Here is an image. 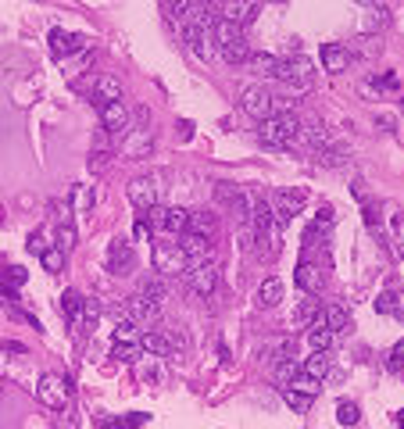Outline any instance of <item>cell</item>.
Segmentation results:
<instances>
[{
    "label": "cell",
    "mask_w": 404,
    "mask_h": 429,
    "mask_svg": "<svg viewBox=\"0 0 404 429\" xmlns=\"http://www.w3.org/2000/svg\"><path fill=\"white\" fill-rule=\"evenodd\" d=\"M322 315V308H318V301H304V304H297V311H293V329H308L315 319Z\"/></svg>",
    "instance_id": "d6a6232c"
},
{
    "label": "cell",
    "mask_w": 404,
    "mask_h": 429,
    "mask_svg": "<svg viewBox=\"0 0 404 429\" xmlns=\"http://www.w3.org/2000/svg\"><path fill=\"white\" fill-rule=\"evenodd\" d=\"M186 233H197V237H208V240H215V233H218V214H215L211 207H197V211H190Z\"/></svg>",
    "instance_id": "5bb4252c"
},
{
    "label": "cell",
    "mask_w": 404,
    "mask_h": 429,
    "mask_svg": "<svg viewBox=\"0 0 404 429\" xmlns=\"http://www.w3.org/2000/svg\"><path fill=\"white\" fill-rule=\"evenodd\" d=\"M243 111H247L251 118L265 122V118L276 115V97H272L265 86H251V90H243Z\"/></svg>",
    "instance_id": "30bf717a"
},
{
    "label": "cell",
    "mask_w": 404,
    "mask_h": 429,
    "mask_svg": "<svg viewBox=\"0 0 404 429\" xmlns=\"http://www.w3.org/2000/svg\"><path fill=\"white\" fill-rule=\"evenodd\" d=\"M361 4H372V0H361Z\"/></svg>",
    "instance_id": "6125c7cd"
},
{
    "label": "cell",
    "mask_w": 404,
    "mask_h": 429,
    "mask_svg": "<svg viewBox=\"0 0 404 429\" xmlns=\"http://www.w3.org/2000/svg\"><path fill=\"white\" fill-rule=\"evenodd\" d=\"M397 425H400V429H404V411H400V415H397Z\"/></svg>",
    "instance_id": "91938a15"
},
{
    "label": "cell",
    "mask_w": 404,
    "mask_h": 429,
    "mask_svg": "<svg viewBox=\"0 0 404 429\" xmlns=\"http://www.w3.org/2000/svg\"><path fill=\"white\" fill-rule=\"evenodd\" d=\"M44 251H47L44 237H29V254H44Z\"/></svg>",
    "instance_id": "11a10c76"
},
{
    "label": "cell",
    "mask_w": 404,
    "mask_h": 429,
    "mask_svg": "<svg viewBox=\"0 0 404 429\" xmlns=\"http://www.w3.org/2000/svg\"><path fill=\"white\" fill-rule=\"evenodd\" d=\"M336 418H340V425H358L361 411H358L354 400H340V404H336Z\"/></svg>",
    "instance_id": "ab89813d"
},
{
    "label": "cell",
    "mask_w": 404,
    "mask_h": 429,
    "mask_svg": "<svg viewBox=\"0 0 404 429\" xmlns=\"http://www.w3.org/2000/svg\"><path fill=\"white\" fill-rule=\"evenodd\" d=\"M83 47H86V40H83V36H76V33H65V29H51V51H54L58 58L79 54Z\"/></svg>",
    "instance_id": "ac0fdd59"
},
{
    "label": "cell",
    "mask_w": 404,
    "mask_h": 429,
    "mask_svg": "<svg viewBox=\"0 0 404 429\" xmlns=\"http://www.w3.org/2000/svg\"><path fill=\"white\" fill-rule=\"evenodd\" d=\"M350 51H347V43H325L322 47V65H325V72H347L350 68Z\"/></svg>",
    "instance_id": "d6986e66"
},
{
    "label": "cell",
    "mask_w": 404,
    "mask_h": 429,
    "mask_svg": "<svg viewBox=\"0 0 404 429\" xmlns=\"http://www.w3.org/2000/svg\"><path fill=\"white\" fill-rule=\"evenodd\" d=\"M276 361H293V340H286V343L276 347Z\"/></svg>",
    "instance_id": "f5cc1de1"
},
{
    "label": "cell",
    "mask_w": 404,
    "mask_h": 429,
    "mask_svg": "<svg viewBox=\"0 0 404 429\" xmlns=\"http://www.w3.org/2000/svg\"><path fill=\"white\" fill-rule=\"evenodd\" d=\"M143 418H147L143 411H129V415L122 418V425H126V429H136V425H143Z\"/></svg>",
    "instance_id": "db71d44e"
},
{
    "label": "cell",
    "mask_w": 404,
    "mask_h": 429,
    "mask_svg": "<svg viewBox=\"0 0 404 429\" xmlns=\"http://www.w3.org/2000/svg\"><path fill=\"white\" fill-rule=\"evenodd\" d=\"M329 361H333V358H329V351H311V358H308V361L301 365V372L322 383V379L329 376Z\"/></svg>",
    "instance_id": "83f0119b"
},
{
    "label": "cell",
    "mask_w": 404,
    "mask_h": 429,
    "mask_svg": "<svg viewBox=\"0 0 404 429\" xmlns=\"http://www.w3.org/2000/svg\"><path fill=\"white\" fill-rule=\"evenodd\" d=\"M393 315H397V319H404V308H397V311H393Z\"/></svg>",
    "instance_id": "94428289"
},
{
    "label": "cell",
    "mask_w": 404,
    "mask_h": 429,
    "mask_svg": "<svg viewBox=\"0 0 404 429\" xmlns=\"http://www.w3.org/2000/svg\"><path fill=\"white\" fill-rule=\"evenodd\" d=\"M308 204V193L304 190H276L272 193V211H276V222L286 226L293 214H301Z\"/></svg>",
    "instance_id": "52a82bcc"
},
{
    "label": "cell",
    "mask_w": 404,
    "mask_h": 429,
    "mask_svg": "<svg viewBox=\"0 0 404 429\" xmlns=\"http://www.w3.org/2000/svg\"><path fill=\"white\" fill-rule=\"evenodd\" d=\"M140 343H143V351L154 354V358H168V354H172V343H168V333H165V329H143V333H140Z\"/></svg>",
    "instance_id": "603a6c76"
},
{
    "label": "cell",
    "mask_w": 404,
    "mask_h": 429,
    "mask_svg": "<svg viewBox=\"0 0 404 429\" xmlns=\"http://www.w3.org/2000/svg\"><path fill=\"white\" fill-rule=\"evenodd\" d=\"M151 143H154L151 129H129V133L122 136V154H126L129 161H136V157H143V154L151 150Z\"/></svg>",
    "instance_id": "e0dca14e"
},
{
    "label": "cell",
    "mask_w": 404,
    "mask_h": 429,
    "mask_svg": "<svg viewBox=\"0 0 404 429\" xmlns=\"http://www.w3.org/2000/svg\"><path fill=\"white\" fill-rule=\"evenodd\" d=\"M322 322H325V329L340 333V329H347V311H343L340 304H329V308L322 311Z\"/></svg>",
    "instance_id": "74e56055"
},
{
    "label": "cell",
    "mask_w": 404,
    "mask_h": 429,
    "mask_svg": "<svg viewBox=\"0 0 404 429\" xmlns=\"http://www.w3.org/2000/svg\"><path fill=\"white\" fill-rule=\"evenodd\" d=\"M143 219L151 222V229H161V233H168V237H183V233H186V222H190V211L158 204V207L143 211Z\"/></svg>",
    "instance_id": "5b68a950"
},
{
    "label": "cell",
    "mask_w": 404,
    "mask_h": 429,
    "mask_svg": "<svg viewBox=\"0 0 404 429\" xmlns=\"http://www.w3.org/2000/svg\"><path fill=\"white\" fill-rule=\"evenodd\" d=\"M251 65L258 68L261 79H279V68H283V61L272 58V54H258V58H251Z\"/></svg>",
    "instance_id": "836d02e7"
},
{
    "label": "cell",
    "mask_w": 404,
    "mask_h": 429,
    "mask_svg": "<svg viewBox=\"0 0 404 429\" xmlns=\"http://www.w3.org/2000/svg\"><path fill=\"white\" fill-rule=\"evenodd\" d=\"M297 372H301V368H297L293 361H276V383H279V390H283V386H290Z\"/></svg>",
    "instance_id": "ee69618b"
},
{
    "label": "cell",
    "mask_w": 404,
    "mask_h": 429,
    "mask_svg": "<svg viewBox=\"0 0 404 429\" xmlns=\"http://www.w3.org/2000/svg\"><path fill=\"white\" fill-rule=\"evenodd\" d=\"M0 351H8V354H26V347H22V343H15V340H8V343H0Z\"/></svg>",
    "instance_id": "6f0895ef"
},
{
    "label": "cell",
    "mask_w": 404,
    "mask_h": 429,
    "mask_svg": "<svg viewBox=\"0 0 404 429\" xmlns=\"http://www.w3.org/2000/svg\"><path fill=\"white\" fill-rule=\"evenodd\" d=\"M140 326H133V322H126V319H118L115 322V340H140Z\"/></svg>",
    "instance_id": "bcb514c9"
},
{
    "label": "cell",
    "mask_w": 404,
    "mask_h": 429,
    "mask_svg": "<svg viewBox=\"0 0 404 429\" xmlns=\"http://www.w3.org/2000/svg\"><path fill=\"white\" fill-rule=\"evenodd\" d=\"M158 315H161V304L147 301L143 294H136V297H126V301L115 308V322H118V319H126V322H133V326H140V329H151Z\"/></svg>",
    "instance_id": "3957f363"
},
{
    "label": "cell",
    "mask_w": 404,
    "mask_h": 429,
    "mask_svg": "<svg viewBox=\"0 0 404 429\" xmlns=\"http://www.w3.org/2000/svg\"><path fill=\"white\" fill-rule=\"evenodd\" d=\"M111 354H115L118 361H126V365H136L147 351H143V343H140V340H115Z\"/></svg>",
    "instance_id": "f546056e"
},
{
    "label": "cell",
    "mask_w": 404,
    "mask_h": 429,
    "mask_svg": "<svg viewBox=\"0 0 404 429\" xmlns=\"http://www.w3.org/2000/svg\"><path fill=\"white\" fill-rule=\"evenodd\" d=\"M69 379H61V376H54V372H47V376H40V386H36V397L47 404V408H65L69 404Z\"/></svg>",
    "instance_id": "9c48e42d"
},
{
    "label": "cell",
    "mask_w": 404,
    "mask_h": 429,
    "mask_svg": "<svg viewBox=\"0 0 404 429\" xmlns=\"http://www.w3.org/2000/svg\"><path fill=\"white\" fill-rule=\"evenodd\" d=\"M129 200H133L136 211H151V207H158V186H154V179H147V175L133 179V182H129Z\"/></svg>",
    "instance_id": "7c38bea8"
},
{
    "label": "cell",
    "mask_w": 404,
    "mask_h": 429,
    "mask_svg": "<svg viewBox=\"0 0 404 429\" xmlns=\"http://www.w3.org/2000/svg\"><path fill=\"white\" fill-rule=\"evenodd\" d=\"M186 19H190V26H197V29H208V33H215V26H218V19H222V15H218V11H215L211 4H193Z\"/></svg>",
    "instance_id": "484cf974"
},
{
    "label": "cell",
    "mask_w": 404,
    "mask_h": 429,
    "mask_svg": "<svg viewBox=\"0 0 404 429\" xmlns=\"http://www.w3.org/2000/svg\"><path fill=\"white\" fill-rule=\"evenodd\" d=\"M375 311H397V297H393V294L375 297Z\"/></svg>",
    "instance_id": "816d5d0a"
},
{
    "label": "cell",
    "mask_w": 404,
    "mask_h": 429,
    "mask_svg": "<svg viewBox=\"0 0 404 429\" xmlns=\"http://www.w3.org/2000/svg\"><path fill=\"white\" fill-rule=\"evenodd\" d=\"M283 400H286L297 415H308V411H311V404H315V397H311V393H301V390H290V386H283Z\"/></svg>",
    "instance_id": "e575fe53"
},
{
    "label": "cell",
    "mask_w": 404,
    "mask_h": 429,
    "mask_svg": "<svg viewBox=\"0 0 404 429\" xmlns=\"http://www.w3.org/2000/svg\"><path fill=\"white\" fill-rule=\"evenodd\" d=\"M283 301V279H265L261 286H258V308H276Z\"/></svg>",
    "instance_id": "f1b7e54d"
},
{
    "label": "cell",
    "mask_w": 404,
    "mask_h": 429,
    "mask_svg": "<svg viewBox=\"0 0 404 429\" xmlns=\"http://www.w3.org/2000/svg\"><path fill=\"white\" fill-rule=\"evenodd\" d=\"M136 376H140L143 383H158V386H161V383H165V365H161L154 354H151L147 361L140 358V361H136Z\"/></svg>",
    "instance_id": "1f68e13d"
},
{
    "label": "cell",
    "mask_w": 404,
    "mask_h": 429,
    "mask_svg": "<svg viewBox=\"0 0 404 429\" xmlns=\"http://www.w3.org/2000/svg\"><path fill=\"white\" fill-rule=\"evenodd\" d=\"M94 93H97L101 104H108V100H122V83H118V76H101L97 86H94Z\"/></svg>",
    "instance_id": "4dcf8cb0"
},
{
    "label": "cell",
    "mask_w": 404,
    "mask_h": 429,
    "mask_svg": "<svg viewBox=\"0 0 404 429\" xmlns=\"http://www.w3.org/2000/svg\"><path fill=\"white\" fill-rule=\"evenodd\" d=\"M140 294H143L147 301H154V304H165V301H168V279L154 272V276H147V279L140 283Z\"/></svg>",
    "instance_id": "4316f807"
},
{
    "label": "cell",
    "mask_w": 404,
    "mask_h": 429,
    "mask_svg": "<svg viewBox=\"0 0 404 429\" xmlns=\"http://www.w3.org/2000/svg\"><path fill=\"white\" fill-rule=\"evenodd\" d=\"M151 258H154V272L165 276V279H176V276L190 272V258H186L183 244H176V240H158Z\"/></svg>",
    "instance_id": "7a4b0ae2"
},
{
    "label": "cell",
    "mask_w": 404,
    "mask_h": 429,
    "mask_svg": "<svg viewBox=\"0 0 404 429\" xmlns=\"http://www.w3.org/2000/svg\"><path fill=\"white\" fill-rule=\"evenodd\" d=\"M279 83H283L290 93H304V90H311V83H315V65H311V58L297 54V58L283 61V68H279Z\"/></svg>",
    "instance_id": "277c9868"
},
{
    "label": "cell",
    "mask_w": 404,
    "mask_h": 429,
    "mask_svg": "<svg viewBox=\"0 0 404 429\" xmlns=\"http://www.w3.org/2000/svg\"><path fill=\"white\" fill-rule=\"evenodd\" d=\"M86 308H90V301H86L79 290H65V294H61V311H65V319H69L72 326H79V322L86 319Z\"/></svg>",
    "instance_id": "7402d4cb"
},
{
    "label": "cell",
    "mask_w": 404,
    "mask_h": 429,
    "mask_svg": "<svg viewBox=\"0 0 404 429\" xmlns=\"http://www.w3.org/2000/svg\"><path fill=\"white\" fill-rule=\"evenodd\" d=\"M54 247H61L65 254L76 247V226H72V222H61V226H58V244H54Z\"/></svg>",
    "instance_id": "b9f144b4"
},
{
    "label": "cell",
    "mask_w": 404,
    "mask_h": 429,
    "mask_svg": "<svg viewBox=\"0 0 404 429\" xmlns=\"http://www.w3.org/2000/svg\"><path fill=\"white\" fill-rule=\"evenodd\" d=\"M40 262H44L47 272H61V265H65V251H61V247H47V251L40 254Z\"/></svg>",
    "instance_id": "60d3db41"
},
{
    "label": "cell",
    "mask_w": 404,
    "mask_h": 429,
    "mask_svg": "<svg viewBox=\"0 0 404 429\" xmlns=\"http://www.w3.org/2000/svg\"><path fill=\"white\" fill-rule=\"evenodd\" d=\"M208 29H197V26H186V33H183V40L190 43V51H193V58H201V61H208L211 58V43H208Z\"/></svg>",
    "instance_id": "d4e9b609"
},
{
    "label": "cell",
    "mask_w": 404,
    "mask_h": 429,
    "mask_svg": "<svg viewBox=\"0 0 404 429\" xmlns=\"http://www.w3.org/2000/svg\"><path fill=\"white\" fill-rule=\"evenodd\" d=\"M165 333H168L172 354H186V351H190V333H186V326H172V329H165Z\"/></svg>",
    "instance_id": "f35d334b"
},
{
    "label": "cell",
    "mask_w": 404,
    "mask_h": 429,
    "mask_svg": "<svg viewBox=\"0 0 404 429\" xmlns=\"http://www.w3.org/2000/svg\"><path fill=\"white\" fill-rule=\"evenodd\" d=\"M186 283L197 297H211L215 286H218V265L215 262H201V265H190L186 272Z\"/></svg>",
    "instance_id": "ba28073f"
},
{
    "label": "cell",
    "mask_w": 404,
    "mask_h": 429,
    "mask_svg": "<svg viewBox=\"0 0 404 429\" xmlns=\"http://www.w3.org/2000/svg\"><path fill=\"white\" fill-rule=\"evenodd\" d=\"M254 200H258V197H254V193H247V190H240V193H236V197L229 200V214H233V222H236V226H243V229L251 226V214H254Z\"/></svg>",
    "instance_id": "ffe728a7"
},
{
    "label": "cell",
    "mask_w": 404,
    "mask_h": 429,
    "mask_svg": "<svg viewBox=\"0 0 404 429\" xmlns=\"http://www.w3.org/2000/svg\"><path fill=\"white\" fill-rule=\"evenodd\" d=\"M222 58H226L229 65H243V61H251V51H247V40L240 36L236 43H229V47H222Z\"/></svg>",
    "instance_id": "8d00e7d4"
},
{
    "label": "cell",
    "mask_w": 404,
    "mask_h": 429,
    "mask_svg": "<svg viewBox=\"0 0 404 429\" xmlns=\"http://www.w3.org/2000/svg\"><path fill=\"white\" fill-rule=\"evenodd\" d=\"M315 161L325 165V168H336V165H343V150H336V147H322V150L315 154Z\"/></svg>",
    "instance_id": "f6af8a7d"
},
{
    "label": "cell",
    "mask_w": 404,
    "mask_h": 429,
    "mask_svg": "<svg viewBox=\"0 0 404 429\" xmlns=\"http://www.w3.org/2000/svg\"><path fill=\"white\" fill-rule=\"evenodd\" d=\"M108 165H111V150H97V154L90 157V168H94V172H104Z\"/></svg>",
    "instance_id": "681fc988"
},
{
    "label": "cell",
    "mask_w": 404,
    "mask_h": 429,
    "mask_svg": "<svg viewBox=\"0 0 404 429\" xmlns=\"http://www.w3.org/2000/svg\"><path fill=\"white\" fill-rule=\"evenodd\" d=\"M179 244H183V251H186L190 265H201V262H215V244H211L208 237H197V233H183V237H179Z\"/></svg>",
    "instance_id": "4fadbf2b"
},
{
    "label": "cell",
    "mask_w": 404,
    "mask_h": 429,
    "mask_svg": "<svg viewBox=\"0 0 404 429\" xmlns=\"http://www.w3.org/2000/svg\"><path fill=\"white\" fill-rule=\"evenodd\" d=\"M258 15V0H226V8H222V19L233 22V26H251V19Z\"/></svg>",
    "instance_id": "2e32d148"
},
{
    "label": "cell",
    "mask_w": 404,
    "mask_h": 429,
    "mask_svg": "<svg viewBox=\"0 0 404 429\" xmlns=\"http://www.w3.org/2000/svg\"><path fill=\"white\" fill-rule=\"evenodd\" d=\"M101 122H104L108 136L122 140L133 129V111H129L126 100H108V104H101Z\"/></svg>",
    "instance_id": "8992f818"
},
{
    "label": "cell",
    "mask_w": 404,
    "mask_h": 429,
    "mask_svg": "<svg viewBox=\"0 0 404 429\" xmlns=\"http://www.w3.org/2000/svg\"><path fill=\"white\" fill-rule=\"evenodd\" d=\"M243 33H240V26H233V22H226V19H218V26H215V43H218V51L222 47H229V43H236Z\"/></svg>",
    "instance_id": "d590c367"
},
{
    "label": "cell",
    "mask_w": 404,
    "mask_h": 429,
    "mask_svg": "<svg viewBox=\"0 0 404 429\" xmlns=\"http://www.w3.org/2000/svg\"><path fill=\"white\" fill-rule=\"evenodd\" d=\"M390 358H393V365H404V340H397V343H393Z\"/></svg>",
    "instance_id": "9f6ffc18"
},
{
    "label": "cell",
    "mask_w": 404,
    "mask_h": 429,
    "mask_svg": "<svg viewBox=\"0 0 404 429\" xmlns=\"http://www.w3.org/2000/svg\"><path fill=\"white\" fill-rule=\"evenodd\" d=\"M29 276H26V269H19V265H11L8 272H4V294H15L22 283H26Z\"/></svg>",
    "instance_id": "7bdbcfd3"
},
{
    "label": "cell",
    "mask_w": 404,
    "mask_h": 429,
    "mask_svg": "<svg viewBox=\"0 0 404 429\" xmlns=\"http://www.w3.org/2000/svg\"><path fill=\"white\" fill-rule=\"evenodd\" d=\"M293 283H297L304 294H322V286H325V272H322L318 265H311V262H301L297 272H293Z\"/></svg>",
    "instance_id": "9a60e30c"
},
{
    "label": "cell",
    "mask_w": 404,
    "mask_h": 429,
    "mask_svg": "<svg viewBox=\"0 0 404 429\" xmlns=\"http://www.w3.org/2000/svg\"><path fill=\"white\" fill-rule=\"evenodd\" d=\"M301 125H304V122H301L293 111H286V115H272V118L258 122V136H261V143H268V147H290V143H297Z\"/></svg>",
    "instance_id": "6da1fadb"
},
{
    "label": "cell",
    "mask_w": 404,
    "mask_h": 429,
    "mask_svg": "<svg viewBox=\"0 0 404 429\" xmlns=\"http://www.w3.org/2000/svg\"><path fill=\"white\" fill-rule=\"evenodd\" d=\"M347 51H350V58H354V61H375V58L383 54V40L365 33V36L350 40V47H347Z\"/></svg>",
    "instance_id": "44dd1931"
},
{
    "label": "cell",
    "mask_w": 404,
    "mask_h": 429,
    "mask_svg": "<svg viewBox=\"0 0 404 429\" xmlns=\"http://www.w3.org/2000/svg\"><path fill=\"white\" fill-rule=\"evenodd\" d=\"M236 193H240V186H233V182H215V197H218L226 207H229V200H233Z\"/></svg>",
    "instance_id": "c3c4849f"
},
{
    "label": "cell",
    "mask_w": 404,
    "mask_h": 429,
    "mask_svg": "<svg viewBox=\"0 0 404 429\" xmlns=\"http://www.w3.org/2000/svg\"><path fill=\"white\" fill-rule=\"evenodd\" d=\"M76 204L86 211V207H94V190L90 186H76Z\"/></svg>",
    "instance_id": "f907efd6"
},
{
    "label": "cell",
    "mask_w": 404,
    "mask_h": 429,
    "mask_svg": "<svg viewBox=\"0 0 404 429\" xmlns=\"http://www.w3.org/2000/svg\"><path fill=\"white\" fill-rule=\"evenodd\" d=\"M333 343H336V333L333 329H325V322H322V315L308 326V347L311 351H333Z\"/></svg>",
    "instance_id": "cb8c5ba5"
},
{
    "label": "cell",
    "mask_w": 404,
    "mask_h": 429,
    "mask_svg": "<svg viewBox=\"0 0 404 429\" xmlns=\"http://www.w3.org/2000/svg\"><path fill=\"white\" fill-rule=\"evenodd\" d=\"M165 8H168L172 19H186L190 8H193V0H165Z\"/></svg>",
    "instance_id": "7dc6e473"
},
{
    "label": "cell",
    "mask_w": 404,
    "mask_h": 429,
    "mask_svg": "<svg viewBox=\"0 0 404 429\" xmlns=\"http://www.w3.org/2000/svg\"><path fill=\"white\" fill-rule=\"evenodd\" d=\"M104 429H126L122 422H104Z\"/></svg>",
    "instance_id": "680465c9"
},
{
    "label": "cell",
    "mask_w": 404,
    "mask_h": 429,
    "mask_svg": "<svg viewBox=\"0 0 404 429\" xmlns=\"http://www.w3.org/2000/svg\"><path fill=\"white\" fill-rule=\"evenodd\" d=\"M136 269V251H133V244H126V240H111L108 244V272H115V276H129Z\"/></svg>",
    "instance_id": "8fae6325"
}]
</instances>
